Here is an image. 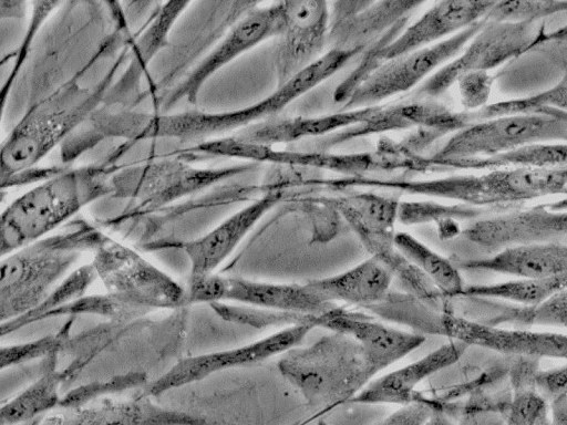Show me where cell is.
Masks as SVG:
<instances>
[{
    "label": "cell",
    "mask_w": 567,
    "mask_h": 425,
    "mask_svg": "<svg viewBox=\"0 0 567 425\" xmlns=\"http://www.w3.org/2000/svg\"><path fill=\"white\" fill-rule=\"evenodd\" d=\"M106 235L86 220L45 236L2 257L1 324L39 307L54 283L87 251L94 252Z\"/></svg>",
    "instance_id": "cell-1"
},
{
    "label": "cell",
    "mask_w": 567,
    "mask_h": 425,
    "mask_svg": "<svg viewBox=\"0 0 567 425\" xmlns=\"http://www.w3.org/2000/svg\"><path fill=\"white\" fill-rule=\"evenodd\" d=\"M112 173L97 165L59 170L16 198L1 216V257L48 236L83 207L112 195Z\"/></svg>",
    "instance_id": "cell-2"
},
{
    "label": "cell",
    "mask_w": 567,
    "mask_h": 425,
    "mask_svg": "<svg viewBox=\"0 0 567 425\" xmlns=\"http://www.w3.org/2000/svg\"><path fill=\"white\" fill-rule=\"evenodd\" d=\"M110 80L94 86L72 79L29 107L1 146V182L31 169L75 127L95 115Z\"/></svg>",
    "instance_id": "cell-3"
},
{
    "label": "cell",
    "mask_w": 567,
    "mask_h": 425,
    "mask_svg": "<svg viewBox=\"0 0 567 425\" xmlns=\"http://www.w3.org/2000/svg\"><path fill=\"white\" fill-rule=\"evenodd\" d=\"M278 369L305 400L327 408L351 402L375 375L362 348L338 332L287 351Z\"/></svg>",
    "instance_id": "cell-4"
},
{
    "label": "cell",
    "mask_w": 567,
    "mask_h": 425,
    "mask_svg": "<svg viewBox=\"0 0 567 425\" xmlns=\"http://www.w3.org/2000/svg\"><path fill=\"white\" fill-rule=\"evenodd\" d=\"M91 262L113 300L134 309H176L188 303L187 289L133 249L105 237Z\"/></svg>",
    "instance_id": "cell-5"
},
{
    "label": "cell",
    "mask_w": 567,
    "mask_h": 425,
    "mask_svg": "<svg viewBox=\"0 0 567 425\" xmlns=\"http://www.w3.org/2000/svg\"><path fill=\"white\" fill-rule=\"evenodd\" d=\"M247 168V165L202 168L181 158H161L113 170L112 195L130 199L140 208L153 209L199 191Z\"/></svg>",
    "instance_id": "cell-6"
},
{
    "label": "cell",
    "mask_w": 567,
    "mask_h": 425,
    "mask_svg": "<svg viewBox=\"0 0 567 425\" xmlns=\"http://www.w3.org/2000/svg\"><path fill=\"white\" fill-rule=\"evenodd\" d=\"M567 139V116L511 114L476 121L457 131L436 154L440 162L492 157L536 143Z\"/></svg>",
    "instance_id": "cell-7"
},
{
    "label": "cell",
    "mask_w": 567,
    "mask_h": 425,
    "mask_svg": "<svg viewBox=\"0 0 567 425\" xmlns=\"http://www.w3.org/2000/svg\"><path fill=\"white\" fill-rule=\"evenodd\" d=\"M485 22L484 18L440 43L385 61L350 95L344 110L375 106L423 84L461 53Z\"/></svg>",
    "instance_id": "cell-8"
},
{
    "label": "cell",
    "mask_w": 567,
    "mask_h": 425,
    "mask_svg": "<svg viewBox=\"0 0 567 425\" xmlns=\"http://www.w3.org/2000/svg\"><path fill=\"white\" fill-rule=\"evenodd\" d=\"M312 329L315 326L311 324L288 326L245 345L182 359L163 375L148 383L143 394L155 397L214 373L252 365L271 356L285 354L300 345Z\"/></svg>",
    "instance_id": "cell-9"
},
{
    "label": "cell",
    "mask_w": 567,
    "mask_h": 425,
    "mask_svg": "<svg viewBox=\"0 0 567 425\" xmlns=\"http://www.w3.org/2000/svg\"><path fill=\"white\" fill-rule=\"evenodd\" d=\"M186 289L188 303L236 302L241 305L315 315L337 307L322 300L305 283L262 282L213 273L188 281Z\"/></svg>",
    "instance_id": "cell-10"
},
{
    "label": "cell",
    "mask_w": 567,
    "mask_h": 425,
    "mask_svg": "<svg viewBox=\"0 0 567 425\" xmlns=\"http://www.w3.org/2000/svg\"><path fill=\"white\" fill-rule=\"evenodd\" d=\"M285 20L284 2L256 3L230 24L213 50L174 89L167 105L182 100L195 103L202 86L212 75L261 42L278 38Z\"/></svg>",
    "instance_id": "cell-11"
},
{
    "label": "cell",
    "mask_w": 567,
    "mask_h": 425,
    "mask_svg": "<svg viewBox=\"0 0 567 425\" xmlns=\"http://www.w3.org/2000/svg\"><path fill=\"white\" fill-rule=\"evenodd\" d=\"M486 19V18H485ZM534 22H495L485 24L468 44L420 86L425 96L444 93L470 72L494 69L532 49L537 34Z\"/></svg>",
    "instance_id": "cell-12"
},
{
    "label": "cell",
    "mask_w": 567,
    "mask_h": 425,
    "mask_svg": "<svg viewBox=\"0 0 567 425\" xmlns=\"http://www.w3.org/2000/svg\"><path fill=\"white\" fill-rule=\"evenodd\" d=\"M442 335L506 356L567 360V333L555 330L491 326L446 310Z\"/></svg>",
    "instance_id": "cell-13"
},
{
    "label": "cell",
    "mask_w": 567,
    "mask_h": 425,
    "mask_svg": "<svg viewBox=\"0 0 567 425\" xmlns=\"http://www.w3.org/2000/svg\"><path fill=\"white\" fill-rule=\"evenodd\" d=\"M462 235L489 255L518 245L563 241L567 239V210L539 205L478 218L463 229Z\"/></svg>",
    "instance_id": "cell-14"
},
{
    "label": "cell",
    "mask_w": 567,
    "mask_h": 425,
    "mask_svg": "<svg viewBox=\"0 0 567 425\" xmlns=\"http://www.w3.org/2000/svg\"><path fill=\"white\" fill-rule=\"evenodd\" d=\"M285 27L276 50L277 85L321 58L329 41L330 7L324 1H284Z\"/></svg>",
    "instance_id": "cell-15"
},
{
    "label": "cell",
    "mask_w": 567,
    "mask_h": 425,
    "mask_svg": "<svg viewBox=\"0 0 567 425\" xmlns=\"http://www.w3.org/2000/svg\"><path fill=\"white\" fill-rule=\"evenodd\" d=\"M317 328H324L352 338L363 350L377 374L420 348L425 336L385 325L362 312L334 307L316 317Z\"/></svg>",
    "instance_id": "cell-16"
},
{
    "label": "cell",
    "mask_w": 567,
    "mask_h": 425,
    "mask_svg": "<svg viewBox=\"0 0 567 425\" xmlns=\"http://www.w3.org/2000/svg\"><path fill=\"white\" fill-rule=\"evenodd\" d=\"M422 3L420 1L333 2L330 8L329 49L362 52Z\"/></svg>",
    "instance_id": "cell-17"
},
{
    "label": "cell",
    "mask_w": 567,
    "mask_h": 425,
    "mask_svg": "<svg viewBox=\"0 0 567 425\" xmlns=\"http://www.w3.org/2000/svg\"><path fill=\"white\" fill-rule=\"evenodd\" d=\"M280 197V194L269 191L235 211L203 236L184 242L182 249L189 261L188 281L215 273L254 226L277 205Z\"/></svg>",
    "instance_id": "cell-18"
},
{
    "label": "cell",
    "mask_w": 567,
    "mask_h": 425,
    "mask_svg": "<svg viewBox=\"0 0 567 425\" xmlns=\"http://www.w3.org/2000/svg\"><path fill=\"white\" fill-rule=\"evenodd\" d=\"M495 1H440L433 3L382 51L383 63L399 55L440 43L484 19Z\"/></svg>",
    "instance_id": "cell-19"
},
{
    "label": "cell",
    "mask_w": 567,
    "mask_h": 425,
    "mask_svg": "<svg viewBox=\"0 0 567 425\" xmlns=\"http://www.w3.org/2000/svg\"><path fill=\"white\" fill-rule=\"evenodd\" d=\"M467 349V344L450 340L421 359L371 381L351 402L403 406L424 401L415 391L419 384L456 363Z\"/></svg>",
    "instance_id": "cell-20"
},
{
    "label": "cell",
    "mask_w": 567,
    "mask_h": 425,
    "mask_svg": "<svg viewBox=\"0 0 567 425\" xmlns=\"http://www.w3.org/2000/svg\"><path fill=\"white\" fill-rule=\"evenodd\" d=\"M70 411L63 417H45L44 425H210L205 418L159 406L143 393Z\"/></svg>",
    "instance_id": "cell-21"
},
{
    "label": "cell",
    "mask_w": 567,
    "mask_h": 425,
    "mask_svg": "<svg viewBox=\"0 0 567 425\" xmlns=\"http://www.w3.org/2000/svg\"><path fill=\"white\" fill-rule=\"evenodd\" d=\"M465 270H482L516 279H542L567 272V239L505 248L493 255L458 263Z\"/></svg>",
    "instance_id": "cell-22"
},
{
    "label": "cell",
    "mask_w": 567,
    "mask_h": 425,
    "mask_svg": "<svg viewBox=\"0 0 567 425\" xmlns=\"http://www.w3.org/2000/svg\"><path fill=\"white\" fill-rule=\"evenodd\" d=\"M393 278L381 261L370 257L343 272L305 284L327 302L342 301L365 309L389 296Z\"/></svg>",
    "instance_id": "cell-23"
},
{
    "label": "cell",
    "mask_w": 567,
    "mask_h": 425,
    "mask_svg": "<svg viewBox=\"0 0 567 425\" xmlns=\"http://www.w3.org/2000/svg\"><path fill=\"white\" fill-rule=\"evenodd\" d=\"M464 298L471 304V315L466 318L486 325L567 330V289L535 305Z\"/></svg>",
    "instance_id": "cell-24"
},
{
    "label": "cell",
    "mask_w": 567,
    "mask_h": 425,
    "mask_svg": "<svg viewBox=\"0 0 567 425\" xmlns=\"http://www.w3.org/2000/svg\"><path fill=\"white\" fill-rule=\"evenodd\" d=\"M380 105L362 108L344 110L342 113L318 116L298 117L281 121H267L241 131L237 138L257 145L287 143L308 136L331 135L349 125H357L370 118Z\"/></svg>",
    "instance_id": "cell-25"
},
{
    "label": "cell",
    "mask_w": 567,
    "mask_h": 425,
    "mask_svg": "<svg viewBox=\"0 0 567 425\" xmlns=\"http://www.w3.org/2000/svg\"><path fill=\"white\" fill-rule=\"evenodd\" d=\"M396 249L413 263L445 298H458L466 287L458 268L408 232H395Z\"/></svg>",
    "instance_id": "cell-26"
},
{
    "label": "cell",
    "mask_w": 567,
    "mask_h": 425,
    "mask_svg": "<svg viewBox=\"0 0 567 425\" xmlns=\"http://www.w3.org/2000/svg\"><path fill=\"white\" fill-rule=\"evenodd\" d=\"M53 363L33 384L2 405L0 410L1 425L25 423L60 406L62 400L60 387L64 373L56 371Z\"/></svg>",
    "instance_id": "cell-27"
},
{
    "label": "cell",
    "mask_w": 567,
    "mask_h": 425,
    "mask_svg": "<svg viewBox=\"0 0 567 425\" xmlns=\"http://www.w3.org/2000/svg\"><path fill=\"white\" fill-rule=\"evenodd\" d=\"M567 289V272L542 279H515L466 286L460 297L495 299L535 305Z\"/></svg>",
    "instance_id": "cell-28"
},
{
    "label": "cell",
    "mask_w": 567,
    "mask_h": 425,
    "mask_svg": "<svg viewBox=\"0 0 567 425\" xmlns=\"http://www.w3.org/2000/svg\"><path fill=\"white\" fill-rule=\"evenodd\" d=\"M447 164L487 170L513 167H567V143L529 144L492 157L460 159Z\"/></svg>",
    "instance_id": "cell-29"
},
{
    "label": "cell",
    "mask_w": 567,
    "mask_h": 425,
    "mask_svg": "<svg viewBox=\"0 0 567 425\" xmlns=\"http://www.w3.org/2000/svg\"><path fill=\"white\" fill-rule=\"evenodd\" d=\"M511 114H548L567 116V71L553 87L535 95L489 104L471 113V120L483 121Z\"/></svg>",
    "instance_id": "cell-30"
},
{
    "label": "cell",
    "mask_w": 567,
    "mask_h": 425,
    "mask_svg": "<svg viewBox=\"0 0 567 425\" xmlns=\"http://www.w3.org/2000/svg\"><path fill=\"white\" fill-rule=\"evenodd\" d=\"M209 305L221 319L255 329H284L300 324H311L317 328L316 317L318 314H302L229 303H212Z\"/></svg>",
    "instance_id": "cell-31"
},
{
    "label": "cell",
    "mask_w": 567,
    "mask_h": 425,
    "mask_svg": "<svg viewBox=\"0 0 567 425\" xmlns=\"http://www.w3.org/2000/svg\"><path fill=\"white\" fill-rule=\"evenodd\" d=\"M96 278L92 265L84 266L72 272L65 281L43 300V302L28 314L1 324L2 334L10 333L37 320L48 318L53 311L61 308V303L70 298L81 296L90 283Z\"/></svg>",
    "instance_id": "cell-32"
},
{
    "label": "cell",
    "mask_w": 567,
    "mask_h": 425,
    "mask_svg": "<svg viewBox=\"0 0 567 425\" xmlns=\"http://www.w3.org/2000/svg\"><path fill=\"white\" fill-rule=\"evenodd\" d=\"M488 208L465 204L439 205L433 203H404L399 205L398 218L404 224L427 221H453L454 219H478Z\"/></svg>",
    "instance_id": "cell-33"
},
{
    "label": "cell",
    "mask_w": 567,
    "mask_h": 425,
    "mask_svg": "<svg viewBox=\"0 0 567 425\" xmlns=\"http://www.w3.org/2000/svg\"><path fill=\"white\" fill-rule=\"evenodd\" d=\"M560 12H567V1H507L496 2L485 18L495 22H534Z\"/></svg>",
    "instance_id": "cell-34"
},
{
    "label": "cell",
    "mask_w": 567,
    "mask_h": 425,
    "mask_svg": "<svg viewBox=\"0 0 567 425\" xmlns=\"http://www.w3.org/2000/svg\"><path fill=\"white\" fill-rule=\"evenodd\" d=\"M145 382L140 373L118 375L107 381L92 382L78 386L62 396L60 407L75 410L87 405L96 397L136 387Z\"/></svg>",
    "instance_id": "cell-35"
},
{
    "label": "cell",
    "mask_w": 567,
    "mask_h": 425,
    "mask_svg": "<svg viewBox=\"0 0 567 425\" xmlns=\"http://www.w3.org/2000/svg\"><path fill=\"white\" fill-rule=\"evenodd\" d=\"M71 323H65L59 331L35 341L2 346L1 367L6 369L43 355L58 354L61 345L65 343L69 336Z\"/></svg>",
    "instance_id": "cell-36"
},
{
    "label": "cell",
    "mask_w": 567,
    "mask_h": 425,
    "mask_svg": "<svg viewBox=\"0 0 567 425\" xmlns=\"http://www.w3.org/2000/svg\"><path fill=\"white\" fill-rule=\"evenodd\" d=\"M456 83L460 87L461 101L464 107L481 110L486 106L493 83V79L487 72L466 73Z\"/></svg>",
    "instance_id": "cell-37"
},
{
    "label": "cell",
    "mask_w": 567,
    "mask_h": 425,
    "mask_svg": "<svg viewBox=\"0 0 567 425\" xmlns=\"http://www.w3.org/2000/svg\"><path fill=\"white\" fill-rule=\"evenodd\" d=\"M437 408V401L425 398L424 401L401 406L379 425H425Z\"/></svg>",
    "instance_id": "cell-38"
},
{
    "label": "cell",
    "mask_w": 567,
    "mask_h": 425,
    "mask_svg": "<svg viewBox=\"0 0 567 425\" xmlns=\"http://www.w3.org/2000/svg\"><path fill=\"white\" fill-rule=\"evenodd\" d=\"M32 4L33 9L30 25L25 33L24 40L17 53V59L14 61L12 72L8 77L7 84L2 87V99H4L7 90L11 86L12 82L14 81V75L19 71L21 64L23 63L25 53L28 52V49L31 45L33 37L39 30L42 21L52 11V9H54L59 4V2H33Z\"/></svg>",
    "instance_id": "cell-39"
},
{
    "label": "cell",
    "mask_w": 567,
    "mask_h": 425,
    "mask_svg": "<svg viewBox=\"0 0 567 425\" xmlns=\"http://www.w3.org/2000/svg\"><path fill=\"white\" fill-rule=\"evenodd\" d=\"M458 421L453 424L446 413L435 410L425 425H506L503 415L493 412H463L458 411Z\"/></svg>",
    "instance_id": "cell-40"
},
{
    "label": "cell",
    "mask_w": 567,
    "mask_h": 425,
    "mask_svg": "<svg viewBox=\"0 0 567 425\" xmlns=\"http://www.w3.org/2000/svg\"><path fill=\"white\" fill-rule=\"evenodd\" d=\"M554 425H567V394H561L549 402Z\"/></svg>",
    "instance_id": "cell-41"
},
{
    "label": "cell",
    "mask_w": 567,
    "mask_h": 425,
    "mask_svg": "<svg viewBox=\"0 0 567 425\" xmlns=\"http://www.w3.org/2000/svg\"><path fill=\"white\" fill-rule=\"evenodd\" d=\"M563 40H567V24L563 25L559 29L551 30L549 32L537 33L532 44V48H535L543 43Z\"/></svg>",
    "instance_id": "cell-42"
},
{
    "label": "cell",
    "mask_w": 567,
    "mask_h": 425,
    "mask_svg": "<svg viewBox=\"0 0 567 425\" xmlns=\"http://www.w3.org/2000/svg\"><path fill=\"white\" fill-rule=\"evenodd\" d=\"M44 418H45V415L37 417L34 419H31V421H28L25 423L18 424V425H43L44 424Z\"/></svg>",
    "instance_id": "cell-43"
},
{
    "label": "cell",
    "mask_w": 567,
    "mask_h": 425,
    "mask_svg": "<svg viewBox=\"0 0 567 425\" xmlns=\"http://www.w3.org/2000/svg\"><path fill=\"white\" fill-rule=\"evenodd\" d=\"M566 142H567V139H566Z\"/></svg>",
    "instance_id": "cell-44"
}]
</instances>
